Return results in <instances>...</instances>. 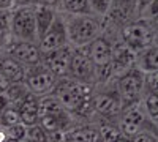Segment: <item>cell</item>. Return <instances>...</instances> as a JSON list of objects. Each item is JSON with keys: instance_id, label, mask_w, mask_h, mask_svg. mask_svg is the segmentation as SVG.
I'll list each match as a JSON object with an SVG mask.
<instances>
[{"instance_id": "cell-29", "label": "cell", "mask_w": 158, "mask_h": 142, "mask_svg": "<svg viewBox=\"0 0 158 142\" xmlns=\"http://www.w3.org/2000/svg\"><path fill=\"white\" fill-rule=\"evenodd\" d=\"M130 142H158V134L153 133L150 128H144L131 137Z\"/></svg>"}, {"instance_id": "cell-5", "label": "cell", "mask_w": 158, "mask_h": 142, "mask_svg": "<svg viewBox=\"0 0 158 142\" xmlns=\"http://www.w3.org/2000/svg\"><path fill=\"white\" fill-rule=\"evenodd\" d=\"M117 126H118V130H120V133L125 139H131L141 130L150 126L141 101L123 106L120 115H118V119H117Z\"/></svg>"}, {"instance_id": "cell-37", "label": "cell", "mask_w": 158, "mask_h": 142, "mask_svg": "<svg viewBox=\"0 0 158 142\" xmlns=\"http://www.w3.org/2000/svg\"><path fill=\"white\" fill-rule=\"evenodd\" d=\"M10 33L8 32H0V52H2V49H3V46L6 44V41L10 40Z\"/></svg>"}, {"instance_id": "cell-8", "label": "cell", "mask_w": 158, "mask_h": 142, "mask_svg": "<svg viewBox=\"0 0 158 142\" xmlns=\"http://www.w3.org/2000/svg\"><path fill=\"white\" fill-rule=\"evenodd\" d=\"M56 81H57V77L44 67L43 62L36 63L33 67L25 68L24 84L29 88V92L33 95L41 96V95L51 93L54 85H56Z\"/></svg>"}, {"instance_id": "cell-31", "label": "cell", "mask_w": 158, "mask_h": 142, "mask_svg": "<svg viewBox=\"0 0 158 142\" xmlns=\"http://www.w3.org/2000/svg\"><path fill=\"white\" fill-rule=\"evenodd\" d=\"M46 142H67L65 131L63 130H57V131L46 133Z\"/></svg>"}, {"instance_id": "cell-35", "label": "cell", "mask_w": 158, "mask_h": 142, "mask_svg": "<svg viewBox=\"0 0 158 142\" xmlns=\"http://www.w3.org/2000/svg\"><path fill=\"white\" fill-rule=\"evenodd\" d=\"M15 6H30V5H36V0H13Z\"/></svg>"}, {"instance_id": "cell-39", "label": "cell", "mask_w": 158, "mask_h": 142, "mask_svg": "<svg viewBox=\"0 0 158 142\" xmlns=\"http://www.w3.org/2000/svg\"><path fill=\"white\" fill-rule=\"evenodd\" d=\"M6 106H8V99H6L5 93H0V112H2Z\"/></svg>"}, {"instance_id": "cell-28", "label": "cell", "mask_w": 158, "mask_h": 142, "mask_svg": "<svg viewBox=\"0 0 158 142\" xmlns=\"http://www.w3.org/2000/svg\"><path fill=\"white\" fill-rule=\"evenodd\" d=\"M144 92L158 93V71L144 73Z\"/></svg>"}, {"instance_id": "cell-20", "label": "cell", "mask_w": 158, "mask_h": 142, "mask_svg": "<svg viewBox=\"0 0 158 142\" xmlns=\"http://www.w3.org/2000/svg\"><path fill=\"white\" fill-rule=\"evenodd\" d=\"M136 67L142 73L158 71V46L152 44V46L146 47L144 51H141V52H138Z\"/></svg>"}, {"instance_id": "cell-7", "label": "cell", "mask_w": 158, "mask_h": 142, "mask_svg": "<svg viewBox=\"0 0 158 142\" xmlns=\"http://www.w3.org/2000/svg\"><path fill=\"white\" fill-rule=\"evenodd\" d=\"M38 49L41 55L54 52V51L70 44L68 43V33H67V24H65V16L57 13L49 29L44 32V35L38 40Z\"/></svg>"}, {"instance_id": "cell-43", "label": "cell", "mask_w": 158, "mask_h": 142, "mask_svg": "<svg viewBox=\"0 0 158 142\" xmlns=\"http://www.w3.org/2000/svg\"><path fill=\"white\" fill-rule=\"evenodd\" d=\"M11 142H27V140L24 139V140H11Z\"/></svg>"}, {"instance_id": "cell-18", "label": "cell", "mask_w": 158, "mask_h": 142, "mask_svg": "<svg viewBox=\"0 0 158 142\" xmlns=\"http://www.w3.org/2000/svg\"><path fill=\"white\" fill-rule=\"evenodd\" d=\"M38 114L40 117H43V115H63L67 114V109L63 108V104L56 95L46 93L38 96Z\"/></svg>"}, {"instance_id": "cell-17", "label": "cell", "mask_w": 158, "mask_h": 142, "mask_svg": "<svg viewBox=\"0 0 158 142\" xmlns=\"http://www.w3.org/2000/svg\"><path fill=\"white\" fill-rule=\"evenodd\" d=\"M33 10H35V24H36V36L38 40L44 35V32L49 29V25L54 21L56 14H57V10L54 8H49V6H44V5H33Z\"/></svg>"}, {"instance_id": "cell-44", "label": "cell", "mask_w": 158, "mask_h": 142, "mask_svg": "<svg viewBox=\"0 0 158 142\" xmlns=\"http://www.w3.org/2000/svg\"><path fill=\"white\" fill-rule=\"evenodd\" d=\"M125 2H135L136 3V0H125Z\"/></svg>"}, {"instance_id": "cell-10", "label": "cell", "mask_w": 158, "mask_h": 142, "mask_svg": "<svg viewBox=\"0 0 158 142\" xmlns=\"http://www.w3.org/2000/svg\"><path fill=\"white\" fill-rule=\"evenodd\" d=\"M95 63L89 57L87 46L73 47L71 65H70V76L74 79L84 81L89 84L95 82Z\"/></svg>"}, {"instance_id": "cell-22", "label": "cell", "mask_w": 158, "mask_h": 142, "mask_svg": "<svg viewBox=\"0 0 158 142\" xmlns=\"http://www.w3.org/2000/svg\"><path fill=\"white\" fill-rule=\"evenodd\" d=\"M97 126H98L100 142H115V140L123 137L120 130H118L117 123H112L109 120H103V123H100Z\"/></svg>"}, {"instance_id": "cell-12", "label": "cell", "mask_w": 158, "mask_h": 142, "mask_svg": "<svg viewBox=\"0 0 158 142\" xmlns=\"http://www.w3.org/2000/svg\"><path fill=\"white\" fill-rule=\"evenodd\" d=\"M138 62V52L128 47L125 43L115 44L112 51V65L115 68L117 76L127 73L128 70L135 68Z\"/></svg>"}, {"instance_id": "cell-34", "label": "cell", "mask_w": 158, "mask_h": 142, "mask_svg": "<svg viewBox=\"0 0 158 142\" xmlns=\"http://www.w3.org/2000/svg\"><path fill=\"white\" fill-rule=\"evenodd\" d=\"M10 84H11V82L6 79V77H5L2 73H0V93H5L6 88L10 87Z\"/></svg>"}, {"instance_id": "cell-1", "label": "cell", "mask_w": 158, "mask_h": 142, "mask_svg": "<svg viewBox=\"0 0 158 142\" xmlns=\"http://www.w3.org/2000/svg\"><path fill=\"white\" fill-rule=\"evenodd\" d=\"M68 33V43L73 47H81L92 43L97 36L101 35V22L98 16L92 13L81 14H67L65 16Z\"/></svg>"}, {"instance_id": "cell-6", "label": "cell", "mask_w": 158, "mask_h": 142, "mask_svg": "<svg viewBox=\"0 0 158 142\" xmlns=\"http://www.w3.org/2000/svg\"><path fill=\"white\" fill-rule=\"evenodd\" d=\"M0 54L16 60L24 68L33 67V65L41 62V52H40L36 43L16 40V38H13V36H10V40L6 41V44L3 46Z\"/></svg>"}, {"instance_id": "cell-4", "label": "cell", "mask_w": 158, "mask_h": 142, "mask_svg": "<svg viewBox=\"0 0 158 142\" xmlns=\"http://www.w3.org/2000/svg\"><path fill=\"white\" fill-rule=\"evenodd\" d=\"M115 92L120 96L123 106L139 103L144 95V73L138 67H135L127 73L117 76Z\"/></svg>"}, {"instance_id": "cell-24", "label": "cell", "mask_w": 158, "mask_h": 142, "mask_svg": "<svg viewBox=\"0 0 158 142\" xmlns=\"http://www.w3.org/2000/svg\"><path fill=\"white\" fill-rule=\"evenodd\" d=\"M18 123H22L18 108L8 104L2 112H0V126L6 128V126H11V125H18Z\"/></svg>"}, {"instance_id": "cell-9", "label": "cell", "mask_w": 158, "mask_h": 142, "mask_svg": "<svg viewBox=\"0 0 158 142\" xmlns=\"http://www.w3.org/2000/svg\"><path fill=\"white\" fill-rule=\"evenodd\" d=\"M123 109V103L117 95L115 87L112 90H100L94 92V111L104 120H117Z\"/></svg>"}, {"instance_id": "cell-14", "label": "cell", "mask_w": 158, "mask_h": 142, "mask_svg": "<svg viewBox=\"0 0 158 142\" xmlns=\"http://www.w3.org/2000/svg\"><path fill=\"white\" fill-rule=\"evenodd\" d=\"M65 136H67V142H100L98 126L90 123L70 126L65 131Z\"/></svg>"}, {"instance_id": "cell-27", "label": "cell", "mask_w": 158, "mask_h": 142, "mask_svg": "<svg viewBox=\"0 0 158 142\" xmlns=\"http://www.w3.org/2000/svg\"><path fill=\"white\" fill-rule=\"evenodd\" d=\"M25 140L27 142H46V131L40 125L27 126V131H25Z\"/></svg>"}, {"instance_id": "cell-25", "label": "cell", "mask_w": 158, "mask_h": 142, "mask_svg": "<svg viewBox=\"0 0 158 142\" xmlns=\"http://www.w3.org/2000/svg\"><path fill=\"white\" fill-rule=\"evenodd\" d=\"M112 6V0H89V10L98 18L108 16Z\"/></svg>"}, {"instance_id": "cell-30", "label": "cell", "mask_w": 158, "mask_h": 142, "mask_svg": "<svg viewBox=\"0 0 158 142\" xmlns=\"http://www.w3.org/2000/svg\"><path fill=\"white\" fill-rule=\"evenodd\" d=\"M11 25V10H0V32L10 33Z\"/></svg>"}, {"instance_id": "cell-13", "label": "cell", "mask_w": 158, "mask_h": 142, "mask_svg": "<svg viewBox=\"0 0 158 142\" xmlns=\"http://www.w3.org/2000/svg\"><path fill=\"white\" fill-rule=\"evenodd\" d=\"M87 51H89V57L95 63V67H100V65L109 63L112 60L114 44L111 43L109 38L100 35L92 43L87 44Z\"/></svg>"}, {"instance_id": "cell-33", "label": "cell", "mask_w": 158, "mask_h": 142, "mask_svg": "<svg viewBox=\"0 0 158 142\" xmlns=\"http://www.w3.org/2000/svg\"><path fill=\"white\" fill-rule=\"evenodd\" d=\"M36 3L49 6V8H54V10H59L60 8V0H36Z\"/></svg>"}, {"instance_id": "cell-15", "label": "cell", "mask_w": 158, "mask_h": 142, "mask_svg": "<svg viewBox=\"0 0 158 142\" xmlns=\"http://www.w3.org/2000/svg\"><path fill=\"white\" fill-rule=\"evenodd\" d=\"M19 115H21V122L25 126H32L38 125L40 120V114H38V95L29 93L18 106Z\"/></svg>"}, {"instance_id": "cell-2", "label": "cell", "mask_w": 158, "mask_h": 142, "mask_svg": "<svg viewBox=\"0 0 158 142\" xmlns=\"http://www.w3.org/2000/svg\"><path fill=\"white\" fill-rule=\"evenodd\" d=\"M155 35L156 32L147 19L131 21L122 25V29H120L122 43H125L128 47H131L136 52H141L146 47L152 46L155 43Z\"/></svg>"}, {"instance_id": "cell-3", "label": "cell", "mask_w": 158, "mask_h": 142, "mask_svg": "<svg viewBox=\"0 0 158 142\" xmlns=\"http://www.w3.org/2000/svg\"><path fill=\"white\" fill-rule=\"evenodd\" d=\"M10 35L13 38H16V40L38 43L33 5H30V6H15L11 10Z\"/></svg>"}, {"instance_id": "cell-32", "label": "cell", "mask_w": 158, "mask_h": 142, "mask_svg": "<svg viewBox=\"0 0 158 142\" xmlns=\"http://www.w3.org/2000/svg\"><path fill=\"white\" fill-rule=\"evenodd\" d=\"M142 14L146 16V19H150V18L156 16L158 14V0H152L150 5L142 11Z\"/></svg>"}, {"instance_id": "cell-41", "label": "cell", "mask_w": 158, "mask_h": 142, "mask_svg": "<svg viewBox=\"0 0 158 142\" xmlns=\"http://www.w3.org/2000/svg\"><path fill=\"white\" fill-rule=\"evenodd\" d=\"M115 142H130V139H125V137H122V139H118V140H115Z\"/></svg>"}, {"instance_id": "cell-19", "label": "cell", "mask_w": 158, "mask_h": 142, "mask_svg": "<svg viewBox=\"0 0 158 142\" xmlns=\"http://www.w3.org/2000/svg\"><path fill=\"white\" fill-rule=\"evenodd\" d=\"M70 122H71V114L67 112V114H63V115H43V117H40L38 125L41 126L46 133L57 131V130L67 131L68 128L71 126Z\"/></svg>"}, {"instance_id": "cell-26", "label": "cell", "mask_w": 158, "mask_h": 142, "mask_svg": "<svg viewBox=\"0 0 158 142\" xmlns=\"http://www.w3.org/2000/svg\"><path fill=\"white\" fill-rule=\"evenodd\" d=\"M5 130V134L8 137V140H24L25 139V131H27V126L24 123H18V125H11V126H6L3 128Z\"/></svg>"}, {"instance_id": "cell-38", "label": "cell", "mask_w": 158, "mask_h": 142, "mask_svg": "<svg viewBox=\"0 0 158 142\" xmlns=\"http://www.w3.org/2000/svg\"><path fill=\"white\" fill-rule=\"evenodd\" d=\"M15 3L13 0H0V10H13Z\"/></svg>"}, {"instance_id": "cell-36", "label": "cell", "mask_w": 158, "mask_h": 142, "mask_svg": "<svg viewBox=\"0 0 158 142\" xmlns=\"http://www.w3.org/2000/svg\"><path fill=\"white\" fill-rule=\"evenodd\" d=\"M150 2L152 0H136V11H144L149 5H150Z\"/></svg>"}, {"instance_id": "cell-42", "label": "cell", "mask_w": 158, "mask_h": 142, "mask_svg": "<svg viewBox=\"0 0 158 142\" xmlns=\"http://www.w3.org/2000/svg\"><path fill=\"white\" fill-rule=\"evenodd\" d=\"M155 46H158V35H155V43H153Z\"/></svg>"}, {"instance_id": "cell-23", "label": "cell", "mask_w": 158, "mask_h": 142, "mask_svg": "<svg viewBox=\"0 0 158 142\" xmlns=\"http://www.w3.org/2000/svg\"><path fill=\"white\" fill-rule=\"evenodd\" d=\"M60 10L65 14H81L90 13L89 0H60Z\"/></svg>"}, {"instance_id": "cell-21", "label": "cell", "mask_w": 158, "mask_h": 142, "mask_svg": "<svg viewBox=\"0 0 158 142\" xmlns=\"http://www.w3.org/2000/svg\"><path fill=\"white\" fill-rule=\"evenodd\" d=\"M30 92H29V88L25 87L24 82H13L10 84V87L6 88V92H5V96L8 99V104L10 106H15L18 108L19 106V103L27 96Z\"/></svg>"}, {"instance_id": "cell-11", "label": "cell", "mask_w": 158, "mask_h": 142, "mask_svg": "<svg viewBox=\"0 0 158 142\" xmlns=\"http://www.w3.org/2000/svg\"><path fill=\"white\" fill-rule=\"evenodd\" d=\"M71 55H73V46L67 44L54 51V52L41 55V62L56 77H65V76H70Z\"/></svg>"}, {"instance_id": "cell-16", "label": "cell", "mask_w": 158, "mask_h": 142, "mask_svg": "<svg viewBox=\"0 0 158 142\" xmlns=\"http://www.w3.org/2000/svg\"><path fill=\"white\" fill-rule=\"evenodd\" d=\"M0 73H2L6 79L13 82H24L25 79V68L6 55L0 54Z\"/></svg>"}, {"instance_id": "cell-40", "label": "cell", "mask_w": 158, "mask_h": 142, "mask_svg": "<svg viewBox=\"0 0 158 142\" xmlns=\"http://www.w3.org/2000/svg\"><path fill=\"white\" fill-rule=\"evenodd\" d=\"M149 22H150V25H152V27L156 30L158 29V14L156 16H153V18H150V19H147Z\"/></svg>"}]
</instances>
